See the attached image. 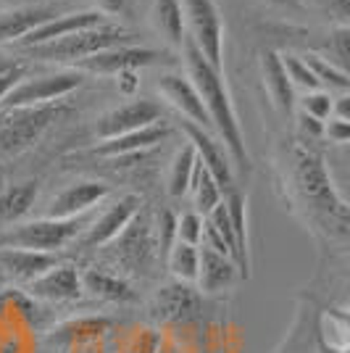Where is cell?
<instances>
[{"instance_id": "30", "label": "cell", "mask_w": 350, "mask_h": 353, "mask_svg": "<svg viewBox=\"0 0 350 353\" xmlns=\"http://www.w3.org/2000/svg\"><path fill=\"white\" fill-rule=\"evenodd\" d=\"M195 166H198V153L195 148L187 143L176 150L172 169H169V195L172 198H185L192 188V174H195Z\"/></svg>"}, {"instance_id": "7", "label": "cell", "mask_w": 350, "mask_h": 353, "mask_svg": "<svg viewBox=\"0 0 350 353\" xmlns=\"http://www.w3.org/2000/svg\"><path fill=\"white\" fill-rule=\"evenodd\" d=\"M82 85V72H59V74H45V77H34V79H24L11 92L0 101V108H21V105H45V103H59L61 98H66L69 92Z\"/></svg>"}, {"instance_id": "35", "label": "cell", "mask_w": 350, "mask_h": 353, "mask_svg": "<svg viewBox=\"0 0 350 353\" xmlns=\"http://www.w3.org/2000/svg\"><path fill=\"white\" fill-rule=\"evenodd\" d=\"M327 61L350 77V27H337L327 40Z\"/></svg>"}, {"instance_id": "26", "label": "cell", "mask_w": 350, "mask_h": 353, "mask_svg": "<svg viewBox=\"0 0 350 353\" xmlns=\"http://www.w3.org/2000/svg\"><path fill=\"white\" fill-rule=\"evenodd\" d=\"M153 24L169 45H185L187 40V19L182 0H156L153 3Z\"/></svg>"}, {"instance_id": "48", "label": "cell", "mask_w": 350, "mask_h": 353, "mask_svg": "<svg viewBox=\"0 0 350 353\" xmlns=\"http://www.w3.org/2000/svg\"><path fill=\"white\" fill-rule=\"evenodd\" d=\"M266 3H271V6H279V8H290V11H298V8H303V0H266Z\"/></svg>"}, {"instance_id": "50", "label": "cell", "mask_w": 350, "mask_h": 353, "mask_svg": "<svg viewBox=\"0 0 350 353\" xmlns=\"http://www.w3.org/2000/svg\"><path fill=\"white\" fill-rule=\"evenodd\" d=\"M14 66H19V63H11V61H3V59H0V77H3V74H8L11 69H14Z\"/></svg>"}, {"instance_id": "44", "label": "cell", "mask_w": 350, "mask_h": 353, "mask_svg": "<svg viewBox=\"0 0 350 353\" xmlns=\"http://www.w3.org/2000/svg\"><path fill=\"white\" fill-rule=\"evenodd\" d=\"M19 82H21V66H14L8 74H3V77H0V101H3V98L11 92V88H16Z\"/></svg>"}, {"instance_id": "43", "label": "cell", "mask_w": 350, "mask_h": 353, "mask_svg": "<svg viewBox=\"0 0 350 353\" xmlns=\"http://www.w3.org/2000/svg\"><path fill=\"white\" fill-rule=\"evenodd\" d=\"M324 124L327 121H319V119L313 117H306V114H300V134H303V140H319L324 137Z\"/></svg>"}, {"instance_id": "40", "label": "cell", "mask_w": 350, "mask_h": 353, "mask_svg": "<svg viewBox=\"0 0 350 353\" xmlns=\"http://www.w3.org/2000/svg\"><path fill=\"white\" fill-rule=\"evenodd\" d=\"M161 351V335L150 327H143L137 330L130 338L124 353H158Z\"/></svg>"}, {"instance_id": "11", "label": "cell", "mask_w": 350, "mask_h": 353, "mask_svg": "<svg viewBox=\"0 0 350 353\" xmlns=\"http://www.w3.org/2000/svg\"><path fill=\"white\" fill-rule=\"evenodd\" d=\"M114 256L121 266H130V272H145L156 250V240L150 235V224L140 214L132 219V224L114 240Z\"/></svg>"}, {"instance_id": "9", "label": "cell", "mask_w": 350, "mask_h": 353, "mask_svg": "<svg viewBox=\"0 0 350 353\" xmlns=\"http://www.w3.org/2000/svg\"><path fill=\"white\" fill-rule=\"evenodd\" d=\"M163 61V53L156 48H140V45H116V48H108L103 53H95L90 59L79 61V72L90 74H121V72H134V69H143V66H153Z\"/></svg>"}, {"instance_id": "10", "label": "cell", "mask_w": 350, "mask_h": 353, "mask_svg": "<svg viewBox=\"0 0 350 353\" xmlns=\"http://www.w3.org/2000/svg\"><path fill=\"white\" fill-rule=\"evenodd\" d=\"M182 130H185V134H187L190 145L195 148L198 159L205 163V169L216 176V182L221 185V190L224 192L234 190V188H237V185H234V163H232V159H229V150L224 148V143L216 140L208 130L198 127V124H192V121H185Z\"/></svg>"}, {"instance_id": "33", "label": "cell", "mask_w": 350, "mask_h": 353, "mask_svg": "<svg viewBox=\"0 0 350 353\" xmlns=\"http://www.w3.org/2000/svg\"><path fill=\"white\" fill-rule=\"evenodd\" d=\"M308 66L313 69V74H316V79H319L321 90H337L340 95L342 92H350V77L342 69H337L332 61H327L324 56H316V53H311V56H306Z\"/></svg>"}, {"instance_id": "3", "label": "cell", "mask_w": 350, "mask_h": 353, "mask_svg": "<svg viewBox=\"0 0 350 353\" xmlns=\"http://www.w3.org/2000/svg\"><path fill=\"white\" fill-rule=\"evenodd\" d=\"M72 108L63 103L0 108V153L16 156L32 148L56 121L69 117Z\"/></svg>"}, {"instance_id": "17", "label": "cell", "mask_w": 350, "mask_h": 353, "mask_svg": "<svg viewBox=\"0 0 350 353\" xmlns=\"http://www.w3.org/2000/svg\"><path fill=\"white\" fill-rule=\"evenodd\" d=\"M198 309H200V293L192 288L190 282L179 280L163 285L156 293V301H153L156 316L169 324L187 322V319H192L198 314Z\"/></svg>"}, {"instance_id": "34", "label": "cell", "mask_w": 350, "mask_h": 353, "mask_svg": "<svg viewBox=\"0 0 350 353\" xmlns=\"http://www.w3.org/2000/svg\"><path fill=\"white\" fill-rule=\"evenodd\" d=\"M282 61H285V69H287V77H290V82L295 85V90L300 88L303 92L321 90L319 79H316V74H313V69L308 66L306 59L292 56V53H285V56H282Z\"/></svg>"}, {"instance_id": "22", "label": "cell", "mask_w": 350, "mask_h": 353, "mask_svg": "<svg viewBox=\"0 0 350 353\" xmlns=\"http://www.w3.org/2000/svg\"><path fill=\"white\" fill-rule=\"evenodd\" d=\"M163 137H166V127L153 124V127L137 130V132L119 134V137H111V140H101L98 145L92 148V153H95V156H103V159L124 161V159H130L134 153H143L147 148H156Z\"/></svg>"}, {"instance_id": "31", "label": "cell", "mask_w": 350, "mask_h": 353, "mask_svg": "<svg viewBox=\"0 0 350 353\" xmlns=\"http://www.w3.org/2000/svg\"><path fill=\"white\" fill-rule=\"evenodd\" d=\"M166 264L172 269L174 280L179 282H190L195 285L198 282V274H200V245H187V243H176Z\"/></svg>"}, {"instance_id": "12", "label": "cell", "mask_w": 350, "mask_h": 353, "mask_svg": "<svg viewBox=\"0 0 350 353\" xmlns=\"http://www.w3.org/2000/svg\"><path fill=\"white\" fill-rule=\"evenodd\" d=\"M111 188L95 182V179H85V182H76L72 188L61 190L50 206H48V216L50 219H76V216H85L88 211L101 203L103 198H108Z\"/></svg>"}, {"instance_id": "13", "label": "cell", "mask_w": 350, "mask_h": 353, "mask_svg": "<svg viewBox=\"0 0 350 353\" xmlns=\"http://www.w3.org/2000/svg\"><path fill=\"white\" fill-rule=\"evenodd\" d=\"M158 92L174 105L176 111L182 114L185 119H190L192 124L198 127H214L211 124V117L205 111V103L200 98V92L195 90V85L190 82V77H182V74H166L158 79Z\"/></svg>"}, {"instance_id": "28", "label": "cell", "mask_w": 350, "mask_h": 353, "mask_svg": "<svg viewBox=\"0 0 350 353\" xmlns=\"http://www.w3.org/2000/svg\"><path fill=\"white\" fill-rule=\"evenodd\" d=\"M319 343L329 348H350V309L332 306L319 311Z\"/></svg>"}, {"instance_id": "42", "label": "cell", "mask_w": 350, "mask_h": 353, "mask_svg": "<svg viewBox=\"0 0 350 353\" xmlns=\"http://www.w3.org/2000/svg\"><path fill=\"white\" fill-rule=\"evenodd\" d=\"M324 137L335 145H348L350 143V121H342V119L332 117L327 124H324Z\"/></svg>"}, {"instance_id": "41", "label": "cell", "mask_w": 350, "mask_h": 353, "mask_svg": "<svg viewBox=\"0 0 350 353\" xmlns=\"http://www.w3.org/2000/svg\"><path fill=\"white\" fill-rule=\"evenodd\" d=\"M337 27H350V0H311Z\"/></svg>"}, {"instance_id": "45", "label": "cell", "mask_w": 350, "mask_h": 353, "mask_svg": "<svg viewBox=\"0 0 350 353\" xmlns=\"http://www.w3.org/2000/svg\"><path fill=\"white\" fill-rule=\"evenodd\" d=\"M332 117L342 119V121H350V92H342L335 98V111Z\"/></svg>"}, {"instance_id": "1", "label": "cell", "mask_w": 350, "mask_h": 353, "mask_svg": "<svg viewBox=\"0 0 350 353\" xmlns=\"http://www.w3.org/2000/svg\"><path fill=\"white\" fill-rule=\"evenodd\" d=\"M287 182L303 219L327 237H350V206L337 192L327 161L308 140L287 150Z\"/></svg>"}, {"instance_id": "4", "label": "cell", "mask_w": 350, "mask_h": 353, "mask_svg": "<svg viewBox=\"0 0 350 353\" xmlns=\"http://www.w3.org/2000/svg\"><path fill=\"white\" fill-rule=\"evenodd\" d=\"M134 34L119 24H101V27H90L69 37H61L53 43L34 45L27 48V56L37 61H50V63H63V61H85L95 53H103L108 48H116V45H132Z\"/></svg>"}, {"instance_id": "6", "label": "cell", "mask_w": 350, "mask_h": 353, "mask_svg": "<svg viewBox=\"0 0 350 353\" xmlns=\"http://www.w3.org/2000/svg\"><path fill=\"white\" fill-rule=\"evenodd\" d=\"M185 19L190 27L195 48L203 53L214 69H224V19L214 0H182Z\"/></svg>"}, {"instance_id": "18", "label": "cell", "mask_w": 350, "mask_h": 353, "mask_svg": "<svg viewBox=\"0 0 350 353\" xmlns=\"http://www.w3.org/2000/svg\"><path fill=\"white\" fill-rule=\"evenodd\" d=\"M261 79L263 90H266L271 105L277 108V114L292 117V111H295V85L287 77L282 56L274 50H263L261 53Z\"/></svg>"}, {"instance_id": "46", "label": "cell", "mask_w": 350, "mask_h": 353, "mask_svg": "<svg viewBox=\"0 0 350 353\" xmlns=\"http://www.w3.org/2000/svg\"><path fill=\"white\" fill-rule=\"evenodd\" d=\"M116 82H119V90H121L124 95H132V92L137 90V85H140L137 77H134V72H121Z\"/></svg>"}, {"instance_id": "25", "label": "cell", "mask_w": 350, "mask_h": 353, "mask_svg": "<svg viewBox=\"0 0 350 353\" xmlns=\"http://www.w3.org/2000/svg\"><path fill=\"white\" fill-rule=\"evenodd\" d=\"M82 285L90 295L108 301V303H134L137 301V293L132 290L130 282H124L111 272H103V269H88L82 274Z\"/></svg>"}, {"instance_id": "19", "label": "cell", "mask_w": 350, "mask_h": 353, "mask_svg": "<svg viewBox=\"0 0 350 353\" xmlns=\"http://www.w3.org/2000/svg\"><path fill=\"white\" fill-rule=\"evenodd\" d=\"M27 290L32 298H40V301H76L85 290V285L72 264H59L50 272H45L43 277L30 282Z\"/></svg>"}, {"instance_id": "32", "label": "cell", "mask_w": 350, "mask_h": 353, "mask_svg": "<svg viewBox=\"0 0 350 353\" xmlns=\"http://www.w3.org/2000/svg\"><path fill=\"white\" fill-rule=\"evenodd\" d=\"M108 330V322L105 319H76V322H69L59 327L50 340L53 343H63V345H79V343H88V340L101 338L103 332Z\"/></svg>"}, {"instance_id": "29", "label": "cell", "mask_w": 350, "mask_h": 353, "mask_svg": "<svg viewBox=\"0 0 350 353\" xmlns=\"http://www.w3.org/2000/svg\"><path fill=\"white\" fill-rule=\"evenodd\" d=\"M190 195H192V201H195L198 214H205V216H208L216 206L224 203V190H221V185L216 182V176L205 169V163L200 161V159H198L195 174H192Z\"/></svg>"}, {"instance_id": "20", "label": "cell", "mask_w": 350, "mask_h": 353, "mask_svg": "<svg viewBox=\"0 0 350 353\" xmlns=\"http://www.w3.org/2000/svg\"><path fill=\"white\" fill-rule=\"evenodd\" d=\"M243 280L240 277V269L234 264V259L224 256L219 250L200 248V274H198V290L208 295H216L229 290L234 282Z\"/></svg>"}, {"instance_id": "37", "label": "cell", "mask_w": 350, "mask_h": 353, "mask_svg": "<svg viewBox=\"0 0 350 353\" xmlns=\"http://www.w3.org/2000/svg\"><path fill=\"white\" fill-rule=\"evenodd\" d=\"M203 224L205 219L200 214H185L176 221V243L187 245H200L203 243Z\"/></svg>"}, {"instance_id": "49", "label": "cell", "mask_w": 350, "mask_h": 353, "mask_svg": "<svg viewBox=\"0 0 350 353\" xmlns=\"http://www.w3.org/2000/svg\"><path fill=\"white\" fill-rule=\"evenodd\" d=\"M319 353H350V348H329V345L319 343Z\"/></svg>"}, {"instance_id": "16", "label": "cell", "mask_w": 350, "mask_h": 353, "mask_svg": "<svg viewBox=\"0 0 350 353\" xmlns=\"http://www.w3.org/2000/svg\"><path fill=\"white\" fill-rule=\"evenodd\" d=\"M274 353H319V311L308 301L295 303V314Z\"/></svg>"}, {"instance_id": "38", "label": "cell", "mask_w": 350, "mask_h": 353, "mask_svg": "<svg viewBox=\"0 0 350 353\" xmlns=\"http://www.w3.org/2000/svg\"><path fill=\"white\" fill-rule=\"evenodd\" d=\"M208 221L216 227V232H219L221 237H224V243L229 245V250H232V259H237V240H234V230H232V219H229V208H227V203H221V206H216L211 214H208ZM237 264V261H234Z\"/></svg>"}, {"instance_id": "14", "label": "cell", "mask_w": 350, "mask_h": 353, "mask_svg": "<svg viewBox=\"0 0 350 353\" xmlns=\"http://www.w3.org/2000/svg\"><path fill=\"white\" fill-rule=\"evenodd\" d=\"M140 195H124L119 198L114 206L108 208L103 216L92 221L88 227V235H85V245L90 248H98V245H105V243H114L127 227L132 224V219L140 214Z\"/></svg>"}, {"instance_id": "2", "label": "cell", "mask_w": 350, "mask_h": 353, "mask_svg": "<svg viewBox=\"0 0 350 353\" xmlns=\"http://www.w3.org/2000/svg\"><path fill=\"white\" fill-rule=\"evenodd\" d=\"M182 53H185L187 77L195 85V90L200 92L205 111L211 117V124L219 132V140L224 143V148L229 150V159H232L234 169L240 174H248V145H245V137H243L240 119L234 114L232 95H229L227 85H224V74L208 63V59L195 48L190 37L182 45Z\"/></svg>"}, {"instance_id": "39", "label": "cell", "mask_w": 350, "mask_h": 353, "mask_svg": "<svg viewBox=\"0 0 350 353\" xmlns=\"http://www.w3.org/2000/svg\"><path fill=\"white\" fill-rule=\"evenodd\" d=\"M176 216L172 211H161L158 214V250L163 259H169L172 248L176 245Z\"/></svg>"}, {"instance_id": "15", "label": "cell", "mask_w": 350, "mask_h": 353, "mask_svg": "<svg viewBox=\"0 0 350 353\" xmlns=\"http://www.w3.org/2000/svg\"><path fill=\"white\" fill-rule=\"evenodd\" d=\"M101 24H105L103 11H74V14L53 16L45 24H40L37 30H32L24 40H19V45L27 50V48H34V45L53 43V40L69 37V34H76V32L90 30V27H101Z\"/></svg>"}, {"instance_id": "27", "label": "cell", "mask_w": 350, "mask_h": 353, "mask_svg": "<svg viewBox=\"0 0 350 353\" xmlns=\"http://www.w3.org/2000/svg\"><path fill=\"white\" fill-rule=\"evenodd\" d=\"M37 201V182H19L0 192V227H11L19 224L21 216L30 214V208Z\"/></svg>"}, {"instance_id": "51", "label": "cell", "mask_w": 350, "mask_h": 353, "mask_svg": "<svg viewBox=\"0 0 350 353\" xmlns=\"http://www.w3.org/2000/svg\"><path fill=\"white\" fill-rule=\"evenodd\" d=\"M345 306L350 309V277H348V282H345Z\"/></svg>"}, {"instance_id": "36", "label": "cell", "mask_w": 350, "mask_h": 353, "mask_svg": "<svg viewBox=\"0 0 350 353\" xmlns=\"http://www.w3.org/2000/svg\"><path fill=\"white\" fill-rule=\"evenodd\" d=\"M332 111H335V98L327 90H313V92H306L300 98V114H306V117H313L319 119V121H329Z\"/></svg>"}, {"instance_id": "5", "label": "cell", "mask_w": 350, "mask_h": 353, "mask_svg": "<svg viewBox=\"0 0 350 353\" xmlns=\"http://www.w3.org/2000/svg\"><path fill=\"white\" fill-rule=\"evenodd\" d=\"M85 216L76 219H34L19 221L6 230H0V248H27L40 250V253H56L59 248L69 245L74 237L79 235L85 227Z\"/></svg>"}, {"instance_id": "24", "label": "cell", "mask_w": 350, "mask_h": 353, "mask_svg": "<svg viewBox=\"0 0 350 353\" xmlns=\"http://www.w3.org/2000/svg\"><path fill=\"white\" fill-rule=\"evenodd\" d=\"M48 19H53V11L45 6H21L0 14V43H19L32 30H37Z\"/></svg>"}, {"instance_id": "21", "label": "cell", "mask_w": 350, "mask_h": 353, "mask_svg": "<svg viewBox=\"0 0 350 353\" xmlns=\"http://www.w3.org/2000/svg\"><path fill=\"white\" fill-rule=\"evenodd\" d=\"M59 256L56 253H40V250L27 248H0V266L16 277L19 282H34L43 277L45 272H50L53 266H59Z\"/></svg>"}, {"instance_id": "8", "label": "cell", "mask_w": 350, "mask_h": 353, "mask_svg": "<svg viewBox=\"0 0 350 353\" xmlns=\"http://www.w3.org/2000/svg\"><path fill=\"white\" fill-rule=\"evenodd\" d=\"M161 114H163V108L156 101H132V103H124L103 114L95 124V134H98V140H111L119 134L137 132V130L158 124Z\"/></svg>"}, {"instance_id": "47", "label": "cell", "mask_w": 350, "mask_h": 353, "mask_svg": "<svg viewBox=\"0 0 350 353\" xmlns=\"http://www.w3.org/2000/svg\"><path fill=\"white\" fill-rule=\"evenodd\" d=\"M103 8V14H119L124 8V0H98Z\"/></svg>"}, {"instance_id": "23", "label": "cell", "mask_w": 350, "mask_h": 353, "mask_svg": "<svg viewBox=\"0 0 350 353\" xmlns=\"http://www.w3.org/2000/svg\"><path fill=\"white\" fill-rule=\"evenodd\" d=\"M224 203L229 208V219H232L234 240H237V269L240 277L248 280L250 277V227H248V195L243 190L224 192Z\"/></svg>"}]
</instances>
